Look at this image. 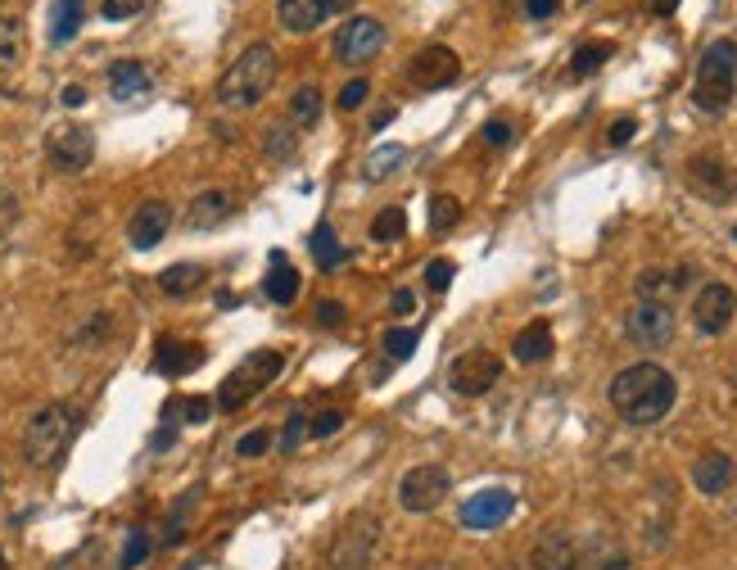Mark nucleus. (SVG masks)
I'll use <instances>...</instances> for the list:
<instances>
[{
    "label": "nucleus",
    "mask_w": 737,
    "mask_h": 570,
    "mask_svg": "<svg viewBox=\"0 0 737 570\" xmlns=\"http://www.w3.org/2000/svg\"><path fill=\"white\" fill-rule=\"evenodd\" d=\"M733 313H737V295L724 281H706L697 291V299H693V321H697L702 336H724Z\"/></svg>",
    "instance_id": "4468645a"
},
{
    "label": "nucleus",
    "mask_w": 737,
    "mask_h": 570,
    "mask_svg": "<svg viewBox=\"0 0 737 570\" xmlns=\"http://www.w3.org/2000/svg\"><path fill=\"white\" fill-rule=\"evenodd\" d=\"M633 131H638V123H633V118H620V123H611L607 140H611V146H629V140H633Z\"/></svg>",
    "instance_id": "de8ad7c7"
},
{
    "label": "nucleus",
    "mask_w": 737,
    "mask_h": 570,
    "mask_svg": "<svg viewBox=\"0 0 737 570\" xmlns=\"http://www.w3.org/2000/svg\"><path fill=\"white\" fill-rule=\"evenodd\" d=\"M624 336L638 345V349H665L674 340V308L670 304H647L638 299L624 317Z\"/></svg>",
    "instance_id": "6e6552de"
},
{
    "label": "nucleus",
    "mask_w": 737,
    "mask_h": 570,
    "mask_svg": "<svg viewBox=\"0 0 737 570\" xmlns=\"http://www.w3.org/2000/svg\"><path fill=\"white\" fill-rule=\"evenodd\" d=\"M14 222H19V200L10 196V190H0V241L14 231Z\"/></svg>",
    "instance_id": "c03bdc74"
},
{
    "label": "nucleus",
    "mask_w": 737,
    "mask_h": 570,
    "mask_svg": "<svg viewBox=\"0 0 737 570\" xmlns=\"http://www.w3.org/2000/svg\"><path fill=\"white\" fill-rule=\"evenodd\" d=\"M285 371V353L281 349H259V353H250L244 358L227 380H222V390H218V408L222 412H235V408H244L259 390H267L272 380Z\"/></svg>",
    "instance_id": "423d86ee"
},
{
    "label": "nucleus",
    "mask_w": 737,
    "mask_h": 570,
    "mask_svg": "<svg viewBox=\"0 0 737 570\" xmlns=\"http://www.w3.org/2000/svg\"><path fill=\"white\" fill-rule=\"evenodd\" d=\"M403 159H408V150H403V146H385V150H376V155L367 159V181H385V177L394 172Z\"/></svg>",
    "instance_id": "f704fd0d"
},
{
    "label": "nucleus",
    "mask_w": 737,
    "mask_h": 570,
    "mask_svg": "<svg viewBox=\"0 0 737 570\" xmlns=\"http://www.w3.org/2000/svg\"><path fill=\"white\" fill-rule=\"evenodd\" d=\"M683 177H687V186H693L697 196H702V200H710V204L737 200V172H733L728 163H719L715 155H697V159H687Z\"/></svg>",
    "instance_id": "f8f14e48"
},
{
    "label": "nucleus",
    "mask_w": 737,
    "mask_h": 570,
    "mask_svg": "<svg viewBox=\"0 0 737 570\" xmlns=\"http://www.w3.org/2000/svg\"><path fill=\"white\" fill-rule=\"evenodd\" d=\"M289 123L299 131H313L322 123V91L317 86H299L289 95Z\"/></svg>",
    "instance_id": "c85d7f7f"
},
{
    "label": "nucleus",
    "mask_w": 737,
    "mask_h": 570,
    "mask_svg": "<svg viewBox=\"0 0 737 570\" xmlns=\"http://www.w3.org/2000/svg\"><path fill=\"white\" fill-rule=\"evenodd\" d=\"M570 570H629V552L624 543L615 539H593L588 548L575 552V566Z\"/></svg>",
    "instance_id": "5701e85b"
},
{
    "label": "nucleus",
    "mask_w": 737,
    "mask_h": 570,
    "mask_svg": "<svg viewBox=\"0 0 737 570\" xmlns=\"http://www.w3.org/2000/svg\"><path fill=\"white\" fill-rule=\"evenodd\" d=\"M263 140H267V146H263V150H267V159H289L294 150H299V140L289 136V127H267V131H263Z\"/></svg>",
    "instance_id": "4c0bfd02"
},
{
    "label": "nucleus",
    "mask_w": 737,
    "mask_h": 570,
    "mask_svg": "<svg viewBox=\"0 0 737 570\" xmlns=\"http://www.w3.org/2000/svg\"><path fill=\"white\" fill-rule=\"evenodd\" d=\"M457 73H462V60L449 51V45H421V51L412 55V64H408V77L421 91H444V86L457 82Z\"/></svg>",
    "instance_id": "ddd939ff"
},
{
    "label": "nucleus",
    "mask_w": 737,
    "mask_h": 570,
    "mask_svg": "<svg viewBox=\"0 0 737 570\" xmlns=\"http://www.w3.org/2000/svg\"><path fill=\"white\" fill-rule=\"evenodd\" d=\"M380 516L376 511H354L349 520L339 526L330 552H326V566L330 570H367L376 561V548H380Z\"/></svg>",
    "instance_id": "39448f33"
},
{
    "label": "nucleus",
    "mask_w": 737,
    "mask_h": 570,
    "mask_svg": "<svg viewBox=\"0 0 737 570\" xmlns=\"http://www.w3.org/2000/svg\"><path fill=\"white\" fill-rule=\"evenodd\" d=\"M77 425H82V412H77L73 403H45V408L28 421V431H23V457H28L32 466H41V471L55 466V462L69 453Z\"/></svg>",
    "instance_id": "7ed1b4c3"
},
{
    "label": "nucleus",
    "mask_w": 737,
    "mask_h": 570,
    "mask_svg": "<svg viewBox=\"0 0 737 570\" xmlns=\"http://www.w3.org/2000/svg\"><path fill=\"white\" fill-rule=\"evenodd\" d=\"M231 213H235V200L227 196V190H204V196L190 200L186 222H190L194 231H213V226H222Z\"/></svg>",
    "instance_id": "6ab92c4d"
},
{
    "label": "nucleus",
    "mask_w": 737,
    "mask_h": 570,
    "mask_svg": "<svg viewBox=\"0 0 737 570\" xmlns=\"http://www.w3.org/2000/svg\"><path fill=\"white\" fill-rule=\"evenodd\" d=\"M82 14H86L82 0H55V6H51V41L69 45L82 32Z\"/></svg>",
    "instance_id": "cd10ccee"
},
{
    "label": "nucleus",
    "mask_w": 737,
    "mask_h": 570,
    "mask_svg": "<svg viewBox=\"0 0 737 570\" xmlns=\"http://www.w3.org/2000/svg\"><path fill=\"white\" fill-rule=\"evenodd\" d=\"M737 91V41L719 36L710 41L702 60H697V77H693V105L702 114H724Z\"/></svg>",
    "instance_id": "20e7f679"
},
{
    "label": "nucleus",
    "mask_w": 737,
    "mask_h": 570,
    "mask_svg": "<svg viewBox=\"0 0 737 570\" xmlns=\"http://www.w3.org/2000/svg\"><path fill=\"white\" fill-rule=\"evenodd\" d=\"M480 136H484L488 150H507V146H512V127H507V123H484Z\"/></svg>",
    "instance_id": "49530a36"
},
{
    "label": "nucleus",
    "mask_w": 737,
    "mask_h": 570,
    "mask_svg": "<svg viewBox=\"0 0 737 570\" xmlns=\"http://www.w3.org/2000/svg\"><path fill=\"white\" fill-rule=\"evenodd\" d=\"M145 10H150V0H105V6H101V14L109 23H127V19H136Z\"/></svg>",
    "instance_id": "58836bf2"
},
{
    "label": "nucleus",
    "mask_w": 737,
    "mask_h": 570,
    "mask_svg": "<svg viewBox=\"0 0 737 570\" xmlns=\"http://www.w3.org/2000/svg\"><path fill=\"white\" fill-rule=\"evenodd\" d=\"M516 494L512 489H480L462 503V526L466 530H498L503 520H512Z\"/></svg>",
    "instance_id": "2eb2a0df"
},
{
    "label": "nucleus",
    "mask_w": 737,
    "mask_h": 570,
    "mask_svg": "<svg viewBox=\"0 0 737 570\" xmlns=\"http://www.w3.org/2000/svg\"><path fill=\"white\" fill-rule=\"evenodd\" d=\"M683 281H687V267L678 272H665V267H647V272H638V299H647V304H665L670 295L683 291Z\"/></svg>",
    "instance_id": "b1692460"
},
{
    "label": "nucleus",
    "mask_w": 737,
    "mask_h": 570,
    "mask_svg": "<svg viewBox=\"0 0 737 570\" xmlns=\"http://www.w3.org/2000/svg\"><path fill=\"white\" fill-rule=\"evenodd\" d=\"M326 14H330V6L326 0H281L276 6V19H281V28L285 32H317L322 23H326Z\"/></svg>",
    "instance_id": "aec40b11"
},
{
    "label": "nucleus",
    "mask_w": 737,
    "mask_h": 570,
    "mask_svg": "<svg viewBox=\"0 0 737 570\" xmlns=\"http://www.w3.org/2000/svg\"><path fill=\"white\" fill-rule=\"evenodd\" d=\"M498 376H503V358H498V353L471 349V353H462V358L453 362L449 386H453V394L475 399V394H484V390H494V386H498Z\"/></svg>",
    "instance_id": "9b49d317"
},
{
    "label": "nucleus",
    "mask_w": 737,
    "mask_h": 570,
    "mask_svg": "<svg viewBox=\"0 0 737 570\" xmlns=\"http://www.w3.org/2000/svg\"><path fill=\"white\" fill-rule=\"evenodd\" d=\"M150 68H145L140 60H118L109 64V95L114 101H140L145 91H150Z\"/></svg>",
    "instance_id": "412c9836"
},
{
    "label": "nucleus",
    "mask_w": 737,
    "mask_h": 570,
    "mask_svg": "<svg viewBox=\"0 0 737 570\" xmlns=\"http://www.w3.org/2000/svg\"><path fill=\"white\" fill-rule=\"evenodd\" d=\"M155 367L164 371V376H186V371H194L204 362V349L200 345H181V340H159V349H155Z\"/></svg>",
    "instance_id": "bb28decb"
},
{
    "label": "nucleus",
    "mask_w": 737,
    "mask_h": 570,
    "mask_svg": "<svg viewBox=\"0 0 737 570\" xmlns=\"http://www.w3.org/2000/svg\"><path fill=\"white\" fill-rule=\"evenodd\" d=\"M263 285H267V299H272V304H281V308L299 299V272L289 267V258H285L281 250H272V272H267V281H263Z\"/></svg>",
    "instance_id": "a878e982"
},
{
    "label": "nucleus",
    "mask_w": 737,
    "mask_h": 570,
    "mask_svg": "<svg viewBox=\"0 0 737 570\" xmlns=\"http://www.w3.org/2000/svg\"><path fill=\"white\" fill-rule=\"evenodd\" d=\"M45 159H51V168H60V172H86L91 159H95V136L77 123L55 127L51 136H45Z\"/></svg>",
    "instance_id": "9d476101"
},
{
    "label": "nucleus",
    "mask_w": 737,
    "mask_h": 570,
    "mask_svg": "<svg viewBox=\"0 0 737 570\" xmlns=\"http://www.w3.org/2000/svg\"><path fill=\"white\" fill-rule=\"evenodd\" d=\"M276 51L272 45H250V51H240V60L222 73V82H218V101L227 105V109H254L263 95L272 91V82H276Z\"/></svg>",
    "instance_id": "f03ea898"
},
{
    "label": "nucleus",
    "mask_w": 737,
    "mask_h": 570,
    "mask_svg": "<svg viewBox=\"0 0 737 570\" xmlns=\"http://www.w3.org/2000/svg\"><path fill=\"white\" fill-rule=\"evenodd\" d=\"M145 557H150V535H145V530H131V535H127V543H123L118 570H136Z\"/></svg>",
    "instance_id": "e433bc0d"
},
{
    "label": "nucleus",
    "mask_w": 737,
    "mask_h": 570,
    "mask_svg": "<svg viewBox=\"0 0 737 570\" xmlns=\"http://www.w3.org/2000/svg\"><path fill=\"white\" fill-rule=\"evenodd\" d=\"M733 481H737V466H733V457L728 453H719V448H710V453H702L697 462H693V485L702 489V494H728L733 489Z\"/></svg>",
    "instance_id": "f3484780"
},
{
    "label": "nucleus",
    "mask_w": 737,
    "mask_h": 570,
    "mask_svg": "<svg viewBox=\"0 0 737 570\" xmlns=\"http://www.w3.org/2000/svg\"><path fill=\"white\" fill-rule=\"evenodd\" d=\"M607 60H611V45L607 41H588V45H579V51H575L570 68H575V77H588V73H598Z\"/></svg>",
    "instance_id": "72a5a7b5"
},
{
    "label": "nucleus",
    "mask_w": 737,
    "mask_h": 570,
    "mask_svg": "<svg viewBox=\"0 0 737 570\" xmlns=\"http://www.w3.org/2000/svg\"><path fill=\"white\" fill-rule=\"evenodd\" d=\"M457 222H462V200H457V196H434V200H430V231L444 235V231H453Z\"/></svg>",
    "instance_id": "473e14b6"
},
{
    "label": "nucleus",
    "mask_w": 737,
    "mask_h": 570,
    "mask_svg": "<svg viewBox=\"0 0 737 570\" xmlns=\"http://www.w3.org/2000/svg\"><path fill=\"white\" fill-rule=\"evenodd\" d=\"M403 235H408V213H403V209H385V213H376V222H371V241L389 245V241H403Z\"/></svg>",
    "instance_id": "2f4dec72"
},
{
    "label": "nucleus",
    "mask_w": 737,
    "mask_h": 570,
    "mask_svg": "<svg viewBox=\"0 0 737 570\" xmlns=\"http://www.w3.org/2000/svg\"><path fill=\"white\" fill-rule=\"evenodd\" d=\"M23 60V23L0 14V68H14Z\"/></svg>",
    "instance_id": "c756f323"
},
{
    "label": "nucleus",
    "mask_w": 737,
    "mask_h": 570,
    "mask_svg": "<svg viewBox=\"0 0 737 570\" xmlns=\"http://www.w3.org/2000/svg\"><path fill=\"white\" fill-rule=\"evenodd\" d=\"M425 285H430L434 295H444L449 285H453V263H449V258H434V263L425 267Z\"/></svg>",
    "instance_id": "79ce46f5"
},
{
    "label": "nucleus",
    "mask_w": 737,
    "mask_h": 570,
    "mask_svg": "<svg viewBox=\"0 0 737 570\" xmlns=\"http://www.w3.org/2000/svg\"><path fill=\"white\" fill-rule=\"evenodd\" d=\"M412 308H417V295H412V291H394V313L408 317Z\"/></svg>",
    "instance_id": "603ef678"
},
{
    "label": "nucleus",
    "mask_w": 737,
    "mask_h": 570,
    "mask_svg": "<svg viewBox=\"0 0 737 570\" xmlns=\"http://www.w3.org/2000/svg\"><path fill=\"white\" fill-rule=\"evenodd\" d=\"M304 440H308V412H289L285 431H281V448H285V453H294Z\"/></svg>",
    "instance_id": "ea45409f"
},
{
    "label": "nucleus",
    "mask_w": 737,
    "mask_h": 570,
    "mask_svg": "<svg viewBox=\"0 0 737 570\" xmlns=\"http://www.w3.org/2000/svg\"><path fill=\"white\" fill-rule=\"evenodd\" d=\"M674 394H678V386H674V376L661 362H633V367H624L611 380V390H607L611 408L629 425H656L674 408Z\"/></svg>",
    "instance_id": "f257e3e1"
},
{
    "label": "nucleus",
    "mask_w": 737,
    "mask_h": 570,
    "mask_svg": "<svg viewBox=\"0 0 737 570\" xmlns=\"http://www.w3.org/2000/svg\"><path fill=\"white\" fill-rule=\"evenodd\" d=\"M317 321H322V326H339V321H344V308H339L335 299H322V304H317Z\"/></svg>",
    "instance_id": "09e8293b"
},
{
    "label": "nucleus",
    "mask_w": 737,
    "mask_h": 570,
    "mask_svg": "<svg viewBox=\"0 0 737 570\" xmlns=\"http://www.w3.org/2000/svg\"><path fill=\"white\" fill-rule=\"evenodd\" d=\"M326 6H330V14H335V10H344V14H349V6H354V0H326Z\"/></svg>",
    "instance_id": "4d7b16f0"
},
{
    "label": "nucleus",
    "mask_w": 737,
    "mask_h": 570,
    "mask_svg": "<svg viewBox=\"0 0 737 570\" xmlns=\"http://www.w3.org/2000/svg\"><path fill=\"white\" fill-rule=\"evenodd\" d=\"M380 45H385V23L371 19V14H358L335 32V60L339 64H367V60L380 55Z\"/></svg>",
    "instance_id": "1a4fd4ad"
},
{
    "label": "nucleus",
    "mask_w": 737,
    "mask_h": 570,
    "mask_svg": "<svg viewBox=\"0 0 737 570\" xmlns=\"http://www.w3.org/2000/svg\"><path fill=\"white\" fill-rule=\"evenodd\" d=\"M339 425H344V412H317V416H308V435L313 440H330L335 431H339Z\"/></svg>",
    "instance_id": "a19ab883"
},
{
    "label": "nucleus",
    "mask_w": 737,
    "mask_h": 570,
    "mask_svg": "<svg viewBox=\"0 0 737 570\" xmlns=\"http://www.w3.org/2000/svg\"><path fill=\"white\" fill-rule=\"evenodd\" d=\"M209 412H213V403H209V399H190V403L181 408V416H186V421H209Z\"/></svg>",
    "instance_id": "8fccbe9b"
},
{
    "label": "nucleus",
    "mask_w": 737,
    "mask_h": 570,
    "mask_svg": "<svg viewBox=\"0 0 737 570\" xmlns=\"http://www.w3.org/2000/svg\"><path fill=\"white\" fill-rule=\"evenodd\" d=\"M204 281H209V272H204L200 263H172V267L159 272V291H164L168 299H190Z\"/></svg>",
    "instance_id": "393cba45"
},
{
    "label": "nucleus",
    "mask_w": 737,
    "mask_h": 570,
    "mask_svg": "<svg viewBox=\"0 0 737 570\" xmlns=\"http://www.w3.org/2000/svg\"><path fill=\"white\" fill-rule=\"evenodd\" d=\"M0 570H10V561H6V552H0Z\"/></svg>",
    "instance_id": "13d9d810"
},
{
    "label": "nucleus",
    "mask_w": 737,
    "mask_h": 570,
    "mask_svg": "<svg viewBox=\"0 0 737 570\" xmlns=\"http://www.w3.org/2000/svg\"><path fill=\"white\" fill-rule=\"evenodd\" d=\"M449 489H453L449 466L425 462V466H412V471L403 475V485H399V503H403L408 511H434L439 503L449 498Z\"/></svg>",
    "instance_id": "0eeeda50"
},
{
    "label": "nucleus",
    "mask_w": 737,
    "mask_h": 570,
    "mask_svg": "<svg viewBox=\"0 0 737 570\" xmlns=\"http://www.w3.org/2000/svg\"><path fill=\"white\" fill-rule=\"evenodd\" d=\"M647 6H652V14H656V19H670V14L678 10V0H647Z\"/></svg>",
    "instance_id": "864d4df0"
},
{
    "label": "nucleus",
    "mask_w": 737,
    "mask_h": 570,
    "mask_svg": "<svg viewBox=\"0 0 737 570\" xmlns=\"http://www.w3.org/2000/svg\"><path fill=\"white\" fill-rule=\"evenodd\" d=\"M557 6H561V0H529V19H552L557 14Z\"/></svg>",
    "instance_id": "3c124183"
},
{
    "label": "nucleus",
    "mask_w": 737,
    "mask_h": 570,
    "mask_svg": "<svg viewBox=\"0 0 737 570\" xmlns=\"http://www.w3.org/2000/svg\"><path fill=\"white\" fill-rule=\"evenodd\" d=\"M389 123H394V109H380V114H376V118H371V127H376V131H385V127H389Z\"/></svg>",
    "instance_id": "6e6d98bb"
},
{
    "label": "nucleus",
    "mask_w": 737,
    "mask_h": 570,
    "mask_svg": "<svg viewBox=\"0 0 737 570\" xmlns=\"http://www.w3.org/2000/svg\"><path fill=\"white\" fill-rule=\"evenodd\" d=\"M64 105H69V109L86 105V91H82V86H64Z\"/></svg>",
    "instance_id": "5fc2aeb1"
},
{
    "label": "nucleus",
    "mask_w": 737,
    "mask_h": 570,
    "mask_svg": "<svg viewBox=\"0 0 737 570\" xmlns=\"http://www.w3.org/2000/svg\"><path fill=\"white\" fill-rule=\"evenodd\" d=\"M417 330H403V326H394V330H385V353L394 358V362H403V358H412L417 353Z\"/></svg>",
    "instance_id": "c9c22d12"
},
{
    "label": "nucleus",
    "mask_w": 737,
    "mask_h": 570,
    "mask_svg": "<svg viewBox=\"0 0 737 570\" xmlns=\"http://www.w3.org/2000/svg\"><path fill=\"white\" fill-rule=\"evenodd\" d=\"M575 539L570 535H561V530H552V535H544L534 543V552H529V566L534 570H570L575 566Z\"/></svg>",
    "instance_id": "4be33fe9"
},
{
    "label": "nucleus",
    "mask_w": 737,
    "mask_h": 570,
    "mask_svg": "<svg viewBox=\"0 0 737 570\" xmlns=\"http://www.w3.org/2000/svg\"><path fill=\"white\" fill-rule=\"evenodd\" d=\"M313 258H317V267H326V272L344 263V245L335 241L330 222H317V231H313Z\"/></svg>",
    "instance_id": "7c9ffc66"
},
{
    "label": "nucleus",
    "mask_w": 737,
    "mask_h": 570,
    "mask_svg": "<svg viewBox=\"0 0 737 570\" xmlns=\"http://www.w3.org/2000/svg\"><path fill=\"white\" fill-rule=\"evenodd\" d=\"M168 226H172V209L164 200H145L127 222V241H131V250H155L168 235Z\"/></svg>",
    "instance_id": "dca6fc26"
},
{
    "label": "nucleus",
    "mask_w": 737,
    "mask_h": 570,
    "mask_svg": "<svg viewBox=\"0 0 737 570\" xmlns=\"http://www.w3.org/2000/svg\"><path fill=\"white\" fill-rule=\"evenodd\" d=\"M267 448H272V435H267V431H250V435L235 444L240 457H259V453H267Z\"/></svg>",
    "instance_id": "a18cd8bd"
},
{
    "label": "nucleus",
    "mask_w": 737,
    "mask_h": 570,
    "mask_svg": "<svg viewBox=\"0 0 737 570\" xmlns=\"http://www.w3.org/2000/svg\"><path fill=\"white\" fill-rule=\"evenodd\" d=\"M552 349H557V340H552V326L548 321H529L525 330H516V340H512V358L525 362V367L548 362Z\"/></svg>",
    "instance_id": "a211bd4d"
},
{
    "label": "nucleus",
    "mask_w": 737,
    "mask_h": 570,
    "mask_svg": "<svg viewBox=\"0 0 737 570\" xmlns=\"http://www.w3.org/2000/svg\"><path fill=\"white\" fill-rule=\"evenodd\" d=\"M367 91H371V86H367L362 77H358V82H344V91H339V109H344V114H354V109H362V101H367Z\"/></svg>",
    "instance_id": "37998d69"
}]
</instances>
